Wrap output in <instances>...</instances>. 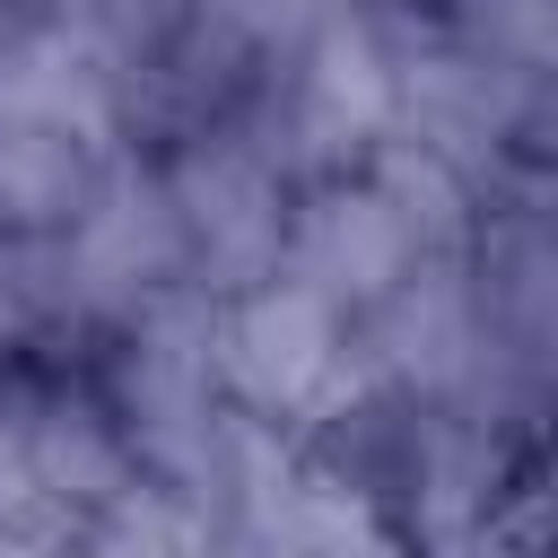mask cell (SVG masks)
Here are the masks:
<instances>
[{"mask_svg": "<svg viewBox=\"0 0 558 558\" xmlns=\"http://www.w3.org/2000/svg\"><path fill=\"white\" fill-rule=\"evenodd\" d=\"M166 201L183 218V244L227 279H244L279 253V192H270V166L244 148H201Z\"/></svg>", "mask_w": 558, "mask_h": 558, "instance_id": "obj_3", "label": "cell"}, {"mask_svg": "<svg viewBox=\"0 0 558 558\" xmlns=\"http://www.w3.org/2000/svg\"><path fill=\"white\" fill-rule=\"evenodd\" d=\"M418 235H410V218L384 201V183H366V192H323L305 218H296V235H288V279H305L314 296H331V305H384L410 270H418Z\"/></svg>", "mask_w": 558, "mask_h": 558, "instance_id": "obj_2", "label": "cell"}, {"mask_svg": "<svg viewBox=\"0 0 558 558\" xmlns=\"http://www.w3.org/2000/svg\"><path fill=\"white\" fill-rule=\"evenodd\" d=\"M218 366H227V384H235L253 410L296 418V410H314V401L340 384V305L314 296L305 279L253 288V296L227 314V331H218Z\"/></svg>", "mask_w": 558, "mask_h": 558, "instance_id": "obj_1", "label": "cell"}, {"mask_svg": "<svg viewBox=\"0 0 558 558\" xmlns=\"http://www.w3.org/2000/svg\"><path fill=\"white\" fill-rule=\"evenodd\" d=\"M401 113V70L357 35V26H331L305 70H296V131L323 140V148H357L375 140L384 122Z\"/></svg>", "mask_w": 558, "mask_h": 558, "instance_id": "obj_4", "label": "cell"}]
</instances>
